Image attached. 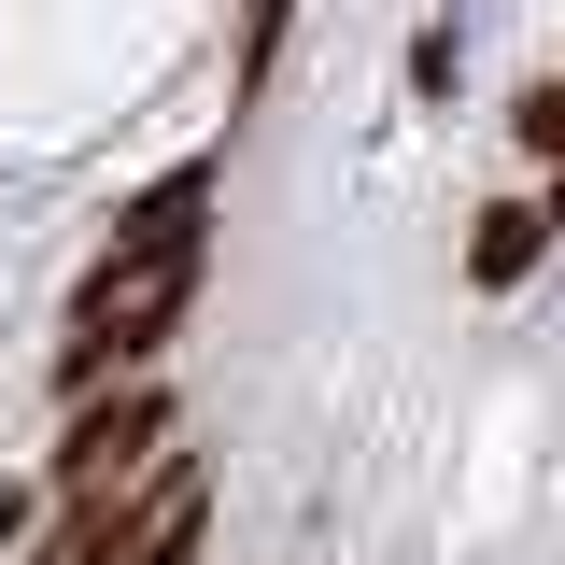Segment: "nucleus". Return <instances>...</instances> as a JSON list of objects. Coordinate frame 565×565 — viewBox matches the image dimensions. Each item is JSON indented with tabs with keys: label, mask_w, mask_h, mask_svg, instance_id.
I'll list each match as a JSON object with an SVG mask.
<instances>
[{
	"label": "nucleus",
	"mask_w": 565,
	"mask_h": 565,
	"mask_svg": "<svg viewBox=\"0 0 565 565\" xmlns=\"http://www.w3.org/2000/svg\"><path fill=\"white\" fill-rule=\"evenodd\" d=\"M170 382L156 367H128V382H99V396H71L57 424V452H43V494H99V481H128V467H156L170 452Z\"/></svg>",
	"instance_id": "nucleus-1"
},
{
	"label": "nucleus",
	"mask_w": 565,
	"mask_h": 565,
	"mask_svg": "<svg viewBox=\"0 0 565 565\" xmlns=\"http://www.w3.org/2000/svg\"><path fill=\"white\" fill-rule=\"evenodd\" d=\"M452 269H467V297H509V282H537V269H552V212H537V199H481V212H467V255H452Z\"/></svg>",
	"instance_id": "nucleus-2"
},
{
	"label": "nucleus",
	"mask_w": 565,
	"mask_h": 565,
	"mask_svg": "<svg viewBox=\"0 0 565 565\" xmlns=\"http://www.w3.org/2000/svg\"><path fill=\"white\" fill-rule=\"evenodd\" d=\"M509 141H523V170H565V71H537L509 99Z\"/></svg>",
	"instance_id": "nucleus-3"
},
{
	"label": "nucleus",
	"mask_w": 565,
	"mask_h": 565,
	"mask_svg": "<svg viewBox=\"0 0 565 565\" xmlns=\"http://www.w3.org/2000/svg\"><path fill=\"white\" fill-rule=\"evenodd\" d=\"M396 71H411V99H452V85H467V43H452V29H411Z\"/></svg>",
	"instance_id": "nucleus-4"
},
{
	"label": "nucleus",
	"mask_w": 565,
	"mask_h": 565,
	"mask_svg": "<svg viewBox=\"0 0 565 565\" xmlns=\"http://www.w3.org/2000/svg\"><path fill=\"white\" fill-rule=\"evenodd\" d=\"M269 43H282V0H241V71H269Z\"/></svg>",
	"instance_id": "nucleus-5"
},
{
	"label": "nucleus",
	"mask_w": 565,
	"mask_h": 565,
	"mask_svg": "<svg viewBox=\"0 0 565 565\" xmlns=\"http://www.w3.org/2000/svg\"><path fill=\"white\" fill-rule=\"evenodd\" d=\"M537 212H552V255H565V170H537Z\"/></svg>",
	"instance_id": "nucleus-6"
}]
</instances>
